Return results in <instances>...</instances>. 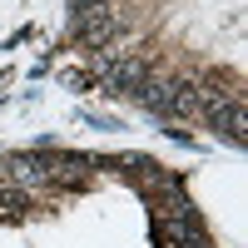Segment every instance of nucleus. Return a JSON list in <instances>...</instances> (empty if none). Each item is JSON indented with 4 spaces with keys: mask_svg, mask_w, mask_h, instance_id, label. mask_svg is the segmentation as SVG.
Instances as JSON below:
<instances>
[{
    "mask_svg": "<svg viewBox=\"0 0 248 248\" xmlns=\"http://www.w3.org/2000/svg\"><path fill=\"white\" fill-rule=\"evenodd\" d=\"M105 79H109L114 94H134L144 79H149V65H144L139 55H119V60H109V65H105Z\"/></svg>",
    "mask_w": 248,
    "mask_h": 248,
    "instance_id": "f03ea898",
    "label": "nucleus"
},
{
    "mask_svg": "<svg viewBox=\"0 0 248 248\" xmlns=\"http://www.w3.org/2000/svg\"><path fill=\"white\" fill-rule=\"evenodd\" d=\"M75 35H79V45H90V50H105L109 40L119 35V15H114L109 5L79 10V15H75Z\"/></svg>",
    "mask_w": 248,
    "mask_h": 248,
    "instance_id": "f257e3e1",
    "label": "nucleus"
},
{
    "mask_svg": "<svg viewBox=\"0 0 248 248\" xmlns=\"http://www.w3.org/2000/svg\"><path fill=\"white\" fill-rule=\"evenodd\" d=\"M25 209H30V194L15 184H0V218H20Z\"/></svg>",
    "mask_w": 248,
    "mask_h": 248,
    "instance_id": "7ed1b4c3",
    "label": "nucleus"
}]
</instances>
